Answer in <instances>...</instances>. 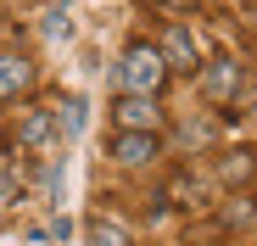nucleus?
Returning <instances> with one entry per match:
<instances>
[{
  "instance_id": "nucleus-1",
  "label": "nucleus",
  "mask_w": 257,
  "mask_h": 246,
  "mask_svg": "<svg viewBox=\"0 0 257 246\" xmlns=\"http://www.w3.org/2000/svg\"><path fill=\"white\" fill-rule=\"evenodd\" d=\"M168 56L162 51H151V45H135V51H123V62H117V84L128 90V95H157L162 84H168Z\"/></svg>"
},
{
  "instance_id": "nucleus-2",
  "label": "nucleus",
  "mask_w": 257,
  "mask_h": 246,
  "mask_svg": "<svg viewBox=\"0 0 257 246\" xmlns=\"http://www.w3.org/2000/svg\"><path fill=\"white\" fill-rule=\"evenodd\" d=\"M201 95H207V101H229V95H240V67H235L229 56L207 62V67H201Z\"/></svg>"
},
{
  "instance_id": "nucleus-3",
  "label": "nucleus",
  "mask_w": 257,
  "mask_h": 246,
  "mask_svg": "<svg viewBox=\"0 0 257 246\" xmlns=\"http://www.w3.org/2000/svg\"><path fill=\"white\" fill-rule=\"evenodd\" d=\"M112 157L123 162V168H140V162L157 157V135H151V129H123V135L112 140Z\"/></svg>"
},
{
  "instance_id": "nucleus-4",
  "label": "nucleus",
  "mask_w": 257,
  "mask_h": 246,
  "mask_svg": "<svg viewBox=\"0 0 257 246\" xmlns=\"http://www.w3.org/2000/svg\"><path fill=\"white\" fill-rule=\"evenodd\" d=\"M162 56H168V67H190L196 73V34L185 28V23H168V34H162Z\"/></svg>"
},
{
  "instance_id": "nucleus-5",
  "label": "nucleus",
  "mask_w": 257,
  "mask_h": 246,
  "mask_svg": "<svg viewBox=\"0 0 257 246\" xmlns=\"http://www.w3.org/2000/svg\"><path fill=\"white\" fill-rule=\"evenodd\" d=\"M28 84H34V62L17 56V51H0V95L12 101V95H23Z\"/></svg>"
},
{
  "instance_id": "nucleus-6",
  "label": "nucleus",
  "mask_w": 257,
  "mask_h": 246,
  "mask_svg": "<svg viewBox=\"0 0 257 246\" xmlns=\"http://www.w3.org/2000/svg\"><path fill=\"white\" fill-rule=\"evenodd\" d=\"M112 112H117L123 129H157V117H162V112H157V95H123Z\"/></svg>"
},
{
  "instance_id": "nucleus-7",
  "label": "nucleus",
  "mask_w": 257,
  "mask_h": 246,
  "mask_svg": "<svg viewBox=\"0 0 257 246\" xmlns=\"http://www.w3.org/2000/svg\"><path fill=\"white\" fill-rule=\"evenodd\" d=\"M218 174H224V185H246V179L257 174V157H251V151H224Z\"/></svg>"
},
{
  "instance_id": "nucleus-8",
  "label": "nucleus",
  "mask_w": 257,
  "mask_h": 246,
  "mask_svg": "<svg viewBox=\"0 0 257 246\" xmlns=\"http://www.w3.org/2000/svg\"><path fill=\"white\" fill-rule=\"evenodd\" d=\"M51 135H56V117H51V112H28V117H23V129H17L23 146H45Z\"/></svg>"
},
{
  "instance_id": "nucleus-9",
  "label": "nucleus",
  "mask_w": 257,
  "mask_h": 246,
  "mask_svg": "<svg viewBox=\"0 0 257 246\" xmlns=\"http://www.w3.org/2000/svg\"><path fill=\"white\" fill-rule=\"evenodd\" d=\"M90 246H128V229L112 224V218H95L90 224Z\"/></svg>"
},
{
  "instance_id": "nucleus-10",
  "label": "nucleus",
  "mask_w": 257,
  "mask_h": 246,
  "mask_svg": "<svg viewBox=\"0 0 257 246\" xmlns=\"http://www.w3.org/2000/svg\"><path fill=\"white\" fill-rule=\"evenodd\" d=\"M224 218H229L235 229H246V224L257 218V207H251V201H246V196H235V201H229V213H224Z\"/></svg>"
},
{
  "instance_id": "nucleus-11",
  "label": "nucleus",
  "mask_w": 257,
  "mask_h": 246,
  "mask_svg": "<svg viewBox=\"0 0 257 246\" xmlns=\"http://www.w3.org/2000/svg\"><path fill=\"white\" fill-rule=\"evenodd\" d=\"M67 129H84V101H67Z\"/></svg>"
},
{
  "instance_id": "nucleus-12",
  "label": "nucleus",
  "mask_w": 257,
  "mask_h": 246,
  "mask_svg": "<svg viewBox=\"0 0 257 246\" xmlns=\"http://www.w3.org/2000/svg\"><path fill=\"white\" fill-rule=\"evenodd\" d=\"M45 34H67V12H51L45 17Z\"/></svg>"
}]
</instances>
